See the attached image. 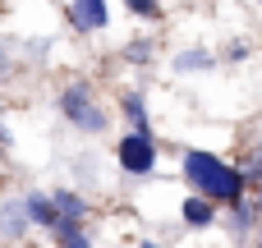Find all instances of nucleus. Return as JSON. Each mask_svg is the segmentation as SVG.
<instances>
[{
	"label": "nucleus",
	"mask_w": 262,
	"mask_h": 248,
	"mask_svg": "<svg viewBox=\"0 0 262 248\" xmlns=\"http://www.w3.org/2000/svg\"><path fill=\"white\" fill-rule=\"evenodd\" d=\"M180 175H184V184H189L193 193L212 198L216 207H230V202H239V198L249 193L244 170H239L235 161L216 156V152H203V147H189V152L180 156Z\"/></svg>",
	"instance_id": "nucleus-1"
},
{
	"label": "nucleus",
	"mask_w": 262,
	"mask_h": 248,
	"mask_svg": "<svg viewBox=\"0 0 262 248\" xmlns=\"http://www.w3.org/2000/svg\"><path fill=\"white\" fill-rule=\"evenodd\" d=\"M55 110L78 129V133H88V138H97V133H106V124H111V115H106V106L97 101V92H92V83H83V78H74V83H64L60 92H55Z\"/></svg>",
	"instance_id": "nucleus-2"
},
{
	"label": "nucleus",
	"mask_w": 262,
	"mask_h": 248,
	"mask_svg": "<svg viewBox=\"0 0 262 248\" xmlns=\"http://www.w3.org/2000/svg\"><path fill=\"white\" fill-rule=\"evenodd\" d=\"M157 156H161V147H157V133L152 129H124V138L115 143V161H120V170L129 179L157 175Z\"/></svg>",
	"instance_id": "nucleus-3"
},
{
	"label": "nucleus",
	"mask_w": 262,
	"mask_h": 248,
	"mask_svg": "<svg viewBox=\"0 0 262 248\" xmlns=\"http://www.w3.org/2000/svg\"><path fill=\"white\" fill-rule=\"evenodd\" d=\"M64 18H69V28L74 32H101V28H111V5L106 0H69V9H64Z\"/></svg>",
	"instance_id": "nucleus-4"
},
{
	"label": "nucleus",
	"mask_w": 262,
	"mask_h": 248,
	"mask_svg": "<svg viewBox=\"0 0 262 248\" xmlns=\"http://www.w3.org/2000/svg\"><path fill=\"white\" fill-rule=\"evenodd\" d=\"M226 221H230L235 239H249V235L262 226V198H258V193H253V198L244 193L239 202H230V216H226Z\"/></svg>",
	"instance_id": "nucleus-5"
},
{
	"label": "nucleus",
	"mask_w": 262,
	"mask_h": 248,
	"mask_svg": "<svg viewBox=\"0 0 262 248\" xmlns=\"http://www.w3.org/2000/svg\"><path fill=\"white\" fill-rule=\"evenodd\" d=\"M23 212L32 221V230H55L60 226V207L51 193H23Z\"/></svg>",
	"instance_id": "nucleus-6"
},
{
	"label": "nucleus",
	"mask_w": 262,
	"mask_h": 248,
	"mask_svg": "<svg viewBox=\"0 0 262 248\" xmlns=\"http://www.w3.org/2000/svg\"><path fill=\"white\" fill-rule=\"evenodd\" d=\"M216 202L212 198H203V193H189L184 202H180V221L189 226V230H207V226H216Z\"/></svg>",
	"instance_id": "nucleus-7"
},
{
	"label": "nucleus",
	"mask_w": 262,
	"mask_h": 248,
	"mask_svg": "<svg viewBox=\"0 0 262 248\" xmlns=\"http://www.w3.org/2000/svg\"><path fill=\"white\" fill-rule=\"evenodd\" d=\"M28 230H32V221H28V212H23V198H5V202H0V235H5L9 244H23Z\"/></svg>",
	"instance_id": "nucleus-8"
},
{
	"label": "nucleus",
	"mask_w": 262,
	"mask_h": 248,
	"mask_svg": "<svg viewBox=\"0 0 262 248\" xmlns=\"http://www.w3.org/2000/svg\"><path fill=\"white\" fill-rule=\"evenodd\" d=\"M216 64H221V55L207 51V46H184V51H175V60H170L175 74H207V69H216Z\"/></svg>",
	"instance_id": "nucleus-9"
},
{
	"label": "nucleus",
	"mask_w": 262,
	"mask_h": 248,
	"mask_svg": "<svg viewBox=\"0 0 262 248\" xmlns=\"http://www.w3.org/2000/svg\"><path fill=\"white\" fill-rule=\"evenodd\" d=\"M51 198H55V207H60V221H74V226H88V212H92V207H88V198H83L78 189H55Z\"/></svg>",
	"instance_id": "nucleus-10"
},
{
	"label": "nucleus",
	"mask_w": 262,
	"mask_h": 248,
	"mask_svg": "<svg viewBox=\"0 0 262 248\" xmlns=\"http://www.w3.org/2000/svg\"><path fill=\"white\" fill-rule=\"evenodd\" d=\"M120 115L129 120V129H152V120H147V97H143L138 87H129V92L120 97Z\"/></svg>",
	"instance_id": "nucleus-11"
},
{
	"label": "nucleus",
	"mask_w": 262,
	"mask_h": 248,
	"mask_svg": "<svg viewBox=\"0 0 262 248\" xmlns=\"http://www.w3.org/2000/svg\"><path fill=\"white\" fill-rule=\"evenodd\" d=\"M120 55H124V64H134V69H147V64H152V55H157V41H152V37H134V41H129Z\"/></svg>",
	"instance_id": "nucleus-12"
},
{
	"label": "nucleus",
	"mask_w": 262,
	"mask_h": 248,
	"mask_svg": "<svg viewBox=\"0 0 262 248\" xmlns=\"http://www.w3.org/2000/svg\"><path fill=\"white\" fill-rule=\"evenodd\" d=\"M51 235H55V248H92L88 230H83V226H74V221H60Z\"/></svg>",
	"instance_id": "nucleus-13"
},
{
	"label": "nucleus",
	"mask_w": 262,
	"mask_h": 248,
	"mask_svg": "<svg viewBox=\"0 0 262 248\" xmlns=\"http://www.w3.org/2000/svg\"><path fill=\"white\" fill-rule=\"evenodd\" d=\"M124 5H129L134 18H147V23H161V14H166L161 0H124Z\"/></svg>",
	"instance_id": "nucleus-14"
},
{
	"label": "nucleus",
	"mask_w": 262,
	"mask_h": 248,
	"mask_svg": "<svg viewBox=\"0 0 262 248\" xmlns=\"http://www.w3.org/2000/svg\"><path fill=\"white\" fill-rule=\"evenodd\" d=\"M244 55H249V46H244V41H230V51H226V60H244Z\"/></svg>",
	"instance_id": "nucleus-15"
},
{
	"label": "nucleus",
	"mask_w": 262,
	"mask_h": 248,
	"mask_svg": "<svg viewBox=\"0 0 262 248\" xmlns=\"http://www.w3.org/2000/svg\"><path fill=\"white\" fill-rule=\"evenodd\" d=\"M5 78H14V60H9V55L0 51V83H5Z\"/></svg>",
	"instance_id": "nucleus-16"
},
{
	"label": "nucleus",
	"mask_w": 262,
	"mask_h": 248,
	"mask_svg": "<svg viewBox=\"0 0 262 248\" xmlns=\"http://www.w3.org/2000/svg\"><path fill=\"white\" fill-rule=\"evenodd\" d=\"M138 248H161V244H157V239H143V244H138Z\"/></svg>",
	"instance_id": "nucleus-17"
},
{
	"label": "nucleus",
	"mask_w": 262,
	"mask_h": 248,
	"mask_svg": "<svg viewBox=\"0 0 262 248\" xmlns=\"http://www.w3.org/2000/svg\"><path fill=\"white\" fill-rule=\"evenodd\" d=\"M5 152H9V147H5V143H0V156H5Z\"/></svg>",
	"instance_id": "nucleus-18"
},
{
	"label": "nucleus",
	"mask_w": 262,
	"mask_h": 248,
	"mask_svg": "<svg viewBox=\"0 0 262 248\" xmlns=\"http://www.w3.org/2000/svg\"><path fill=\"white\" fill-rule=\"evenodd\" d=\"M18 248H37V244H18Z\"/></svg>",
	"instance_id": "nucleus-19"
}]
</instances>
